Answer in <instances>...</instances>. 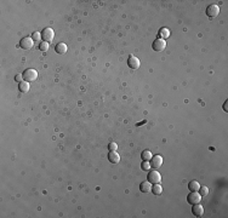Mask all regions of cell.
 <instances>
[{"label": "cell", "mask_w": 228, "mask_h": 218, "mask_svg": "<svg viewBox=\"0 0 228 218\" xmlns=\"http://www.w3.org/2000/svg\"><path fill=\"white\" fill-rule=\"evenodd\" d=\"M187 201L189 205H197L202 201V195L198 192H191V194L187 196Z\"/></svg>", "instance_id": "obj_1"}, {"label": "cell", "mask_w": 228, "mask_h": 218, "mask_svg": "<svg viewBox=\"0 0 228 218\" xmlns=\"http://www.w3.org/2000/svg\"><path fill=\"white\" fill-rule=\"evenodd\" d=\"M41 38H43L44 41L51 43V41L54 40V38H55V32H54L51 28H45V29L43 30V33H41Z\"/></svg>", "instance_id": "obj_2"}, {"label": "cell", "mask_w": 228, "mask_h": 218, "mask_svg": "<svg viewBox=\"0 0 228 218\" xmlns=\"http://www.w3.org/2000/svg\"><path fill=\"white\" fill-rule=\"evenodd\" d=\"M152 47H153V50L157 51V52H161V51H164L165 47H166V41H165L164 39H159V38H158L157 40H154Z\"/></svg>", "instance_id": "obj_3"}, {"label": "cell", "mask_w": 228, "mask_h": 218, "mask_svg": "<svg viewBox=\"0 0 228 218\" xmlns=\"http://www.w3.org/2000/svg\"><path fill=\"white\" fill-rule=\"evenodd\" d=\"M36 78H38V73H36V70H34V69H27V70L23 73V79H24L26 81H28V83L35 81Z\"/></svg>", "instance_id": "obj_4"}, {"label": "cell", "mask_w": 228, "mask_h": 218, "mask_svg": "<svg viewBox=\"0 0 228 218\" xmlns=\"http://www.w3.org/2000/svg\"><path fill=\"white\" fill-rule=\"evenodd\" d=\"M19 45H21V47L23 49V50H30L32 47H33V45H34V40L32 39V38H23L21 41H19Z\"/></svg>", "instance_id": "obj_5"}, {"label": "cell", "mask_w": 228, "mask_h": 218, "mask_svg": "<svg viewBox=\"0 0 228 218\" xmlns=\"http://www.w3.org/2000/svg\"><path fill=\"white\" fill-rule=\"evenodd\" d=\"M161 181V176L158 171H150L149 175H148V182H150L152 184H157V183H160Z\"/></svg>", "instance_id": "obj_6"}, {"label": "cell", "mask_w": 228, "mask_h": 218, "mask_svg": "<svg viewBox=\"0 0 228 218\" xmlns=\"http://www.w3.org/2000/svg\"><path fill=\"white\" fill-rule=\"evenodd\" d=\"M127 66H129L131 69L136 70V69L140 68V60H138L137 57H135L133 55H131V56L129 57V60H127Z\"/></svg>", "instance_id": "obj_7"}, {"label": "cell", "mask_w": 228, "mask_h": 218, "mask_svg": "<svg viewBox=\"0 0 228 218\" xmlns=\"http://www.w3.org/2000/svg\"><path fill=\"white\" fill-rule=\"evenodd\" d=\"M161 165H163V156L155 155V156H153V158L150 159V167H153V169H159V167H161Z\"/></svg>", "instance_id": "obj_8"}, {"label": "cell", "mask_w": 228, "mask_h": 218, "mask_svg": "<svg viewBox=\"0 0 228 218\" xmlns=\"http://www.w3.org/2000/svg\"><path fill=\"white\" fill-rule=\"evenodd\" d=\"M220 13V7L217 5H210L206 10V15L209 17H216Z\"/></svg>", "instance_id": "obj_9"}, {"label": "cell", "mask_w": 228, "mask_h": 218, "mask_svg": "<svg viewBox=\"0 0 228 218\" xmlns=\"http://www.w3.org/2000/svg\"><path fill=\"white\" fill-rule=\"evenodd\" d=\"M192 213H193L195 217H200V216H203V213H204V207H203L200 204L193 205V207H192Z\"/></svg>", "instance_id": "obj_10"}, {"label": "cell", "mask_w": 228, "mask_h": 218, "mask_svg": "<svg viewBox=\"0 0 228 218\" xmlns=\"http://www.w3.org/2000/svg\"><path fill=\"white\" fill-rule=\"evenodd\" d=\"M108 160L112 164H118L120 161V155L116 153V150H111V153L108 154Z\"/></svg>", "instance_id": "obj_11"}, {"label": "cell", "mask_w": 228, "mask_h": 218, "mask_svg": "<svg viewBox=\"0 0 228 218\" xmlns=\"http://www.w3.org/2000/svg\"><path fill=\"white\" fill-rule=\"evenodd\" d=\"M152 183L150 182H143V183H141V186H140V190L142 192V193H150L152 192Z\"/></svg>", "instance_id": "obj_12"}, {"label": "cell", "mask_w": 228, "mask_h": 218, "mask_svg": "<svg viewBox=\"0 0 228 218\" xmlns=\"http://www.w3.org/2000/svg\"><path fill=\"white\" fill-rule=\"evenodd\" d=\"M55 51H56L58 55H64V53L67 52V45H66V44H63V43H60V44H57V45H56Z\"/></svg>", "instance_id": "obj_13"}, {"label": "cell", "mask_w": 228, "mask_h": 218, "mask_svg": "<svg viewBox=\"0 0 228 218\" xmlns=\"http://www.w3.org/2000/svg\"><path fill=\"white\" fill-rule=\"evenodd\" d=\"M159 39H166V38H169L170 36V30L168 29V28H161L160 30H159Z\"/></svg>", "instance_id": "obj_14"}, {"label": "cell", "mask_w": 228, "mask_h": 218, "mask_svg": "<svg viewBox=\"0 0 228 218\" xmlns=\"http://www.w3.org/2000/svg\"><path fill=\"white\" fill-rule=\"evenodd\" d=\"M18 90H19L21 92H23V94L28 92V91H29V84H28V81H22V83H19Z\"/></svg>", "instance_id": "obj_15"}, {"label": "cell", "mask_w": 228, "mask_h": 218, "mask_svg": "<svg viewBox=\"0 0 228 218\" xmlns=\"http://www.w3.org/2000/svg\"><path fill=\"white\" fill-rule=\"evenodd\" d=\"M188 188H189V190H191V192H198V190H199V188H200V184H199L197 181H192V182H189Z\"/></svg>", "instance_id": "obj_16"}, {"label": "cell", "mask_w": 228, "mask_h": 218, "mask_svg": "<svg viewBox=\"0 0 228 218\" xmlns=\"http://www.w3.org/2000/svg\"><path fill=\"white\" fill-rule=\"evenodd\" d=\"M152 192H153L154 195H160V194L163 193V186H160L159 183L154 184V186L152 187Z\"/></svg>", "instance_id": "obj_17"}, {"label": "cell", "mask_w": 228, "mask_h": 218, "mask_svg": "<svg viewBox=\"0 0 228 218\" xmlns=\"http://www.w3.org/2000/svg\"><path fill=\"white\" fill-rule=\"evenodd\" d=\"M141 158H142L143 161H150V159L153 158V155H152V153L149 150H144V152H142Z\"/></svg>", "instance_id": "obj_18"}, {"label": "cell", "mask_w": 228, "mask_h": 218, "mask_svg": "<svg viewBox=\"0 0 228 218\" xmlns=\"http://www.w3.org/2000/svg\"><path fill=\"white\" fill-rule=\"evenodd\" d=\"M199 194L202 195V198H204V196H206L208 194H209V188L208 187H202L200 186V188H199Z\"/></svg>", "instance_id": "obj_19"}, {"label": "cell", "mask_w": 228, "mask_h": 218, "mask_svg": "<svg viewBox=\"0 0 228 218\" xmlns=\"http://www.w3.org/2000/svg\"><path fill=\"white\" fill-rule=\"evenodd\" d=\"M39 50L43 51V52H46V51L49 50V43H46V41H41L40 45H39Z\"/></svg>", "instance_id": "obj_20"}, {"label": "cell", "mask_w": 228, "mask_h": 218, "mask_svg": "<svg viewBox=\"0 0 228 218\" xmlns=\"http://www.w3.org/2000/svg\"><path fill=\"white\" fill-rule=\"evenodd\" d=\"M141 169L143 171H149L150 170V162L149 161H143L142 165H141Z\"/></svg>", "instance_id": "obj_21"}, {"label": "cell", "mask_w": 228, "mask_h": 218, "mask_svg": "<svg viewBox=\"0 0 228 218\" xmlns=\"http://www.w3.org/2000/svg\"><path fill=\"white\" fill-rule=\"evenodd\" d=\"M32 39H33L34 41H39V40L41 39V34H40L39 32H34L33 35H32Z\"/></svg>", "instance_id": "obj_22"}, {"label": "cell", "mask_w": 228, "mask_h": 218, "mask_svg": "<svg viewBox=\"0 0 228 218\" xmlns=\"http://www.w3.org/2000/svg\"><path fill=\"white\" fill-rule=\"evenodd\" d=\"M108 148H109V150H116V149H118V145H116V143L111 142V143L108 144Z\"/></svg>", "instance_id": "obj_23"}, {"label": "cell", "mask_w": 228, "mask_h": 218, "mask_svg": "<svg viewBox=\"0 0 228 218\" xmlns=\"http://www.w3.org/2000/svg\"><path fill=\"white\" fill-rule=\"evenodd\" d=\"M15 80H16L17 83H22V80H24V79H23V74H17V75L15 77Z\"/></svg>", "instance_id": "obj_24"}, {"label": "cell", "mask_w": 228, "mask_h": 218, "mask_svg": "<svg viewBox=\"0 0 228 218\" xmlns=\"http://www.w3.org/2000/svg\"><path fill=\"white\" fill-rule=\"evenodd\" d=\"M223 109H225V111H228V109H227V102L225 103V106H223Z\"/></svg>", "instance_id": "obj_25"}]
</instances>
